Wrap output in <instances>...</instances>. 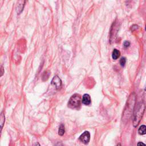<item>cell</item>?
I'll use <instances>...</instances> for the list:
<instances>
[{
	"instance_id": "cell-1",
	"label": "cell",
	"mask_w": 146,
	"mask_h": 146,
	"mask_svg": "<svg viewBox=\"0 0 146 146\" xmlns=\"http://www.w3.org/2000/svg\"><path fill=\"white\" fill-rule=\"evenodd\" d=\"M145 109V105L144 102H139L136 104L133 114V125L135 127H136L140 123Z\"/></svg>"
},
{
	"instance_id": "cell-2",
	"label": "cell",
	"mask_w": 146,
	"mask_h": 146,
	"mask_svg": "<svg viewBox=\"0 0 146 146\" xmlns=\"http://www.w3.org/2000/svg\"><path fill=\"white\" fill-rule=\"evenodd\" d=\"M135 100H136V95L135 93H132V94L130 96V97L128 99L127 103L125 106V108L124 109V113H123V118L125 119H129V118L132 115V113L133 111L134 107H135Z\"/></svg>"
},
{
	"instance_id": "cell-3",
	"label": "cell",
	"mask_w": 146,
	"mask_h": 146,
	"mask_svg": "<svg viewBox=\"0 0 146 146\" xmlns=\"http://www.w3.org/2000/svg\"><path fill=\"white\" fill-rule=\"evenodd\" d=\"M82 102L81 98L79 94H75L73 95L68 103V106L71 108H78Z\"/></svg>"
},
{
	"instance_id": "cell-4",
	"label": "cell",
	"mask_w": 146,
	"mask_h": 146,
	"mask_svg": "<svg viewBox=\"0 0 146 146\" xmlns=\"http://www.w3.org/2000/svg\"><path fill=\"white\" fill-rule=\"evenodd\" d=\"M119 30V24L115 22L113 23L112 25L111 31H110V41L112 42L114 40V38L115 37L116 34H117V32Z\"/></svg>"
},
{
	"instance_id": "cell-5",
	"label": "cell",
	"mask_w": 146,
	"mask_h": 146,
	"mask_svg": "<svg viewBox=\"0 0 146 146\" xmlns=\"http://www.w3.org/2000/svg\"><path fill=\"white\" fill-rule=\"evenodd\" d=\"M79 140H81L82 143H83L85 144H87L89 143L90 140V134L88 131H85L79 137Z\"/></svg>"
},
{
	"instance_id": "cell-6",
	"label": "cell",
	"mask_w": 146,
	"mask_h": 146,
	"mask_svg": "<svg viewBox=\"0 0 146 146\" xmlns=\"http://www.w3.org/2000/svg\"><path fill=\"white\" fill-rule=\"evenodd\" d=\"M51 83L52 85L55 86V87H56V89L58 90V89L61 87L62 81L60 79V78H59L58 75H56V76H54L53 77V78H52Z\"/></svg>"
},
{
	"instance_id": "cell-7",
	"label": "cell",
	"mask_w": 146,
	"mask_h": 146,
	"mask_svg": "<svg viewBox=\"0 0 146 146\" xmlns=\"http://www.w3.org/2000/svg\"><path fill=\"white\" fill-rule=\"evenodd\" d=\"M82 104L86 105V106H87V105H90L91 104L90 96L88 94H84L83 97H82Z\"/></svg>"
},
{
	"instance_id": "cell-8",
	"label": "cell",
	"mask_w": 146,
	"mask_h": 146,
	"mask_svg": "<svg viewBox=\"0 0 146 146\" xmlns=\"http://www.w3.org/2000/svg\"><path fill=\"white\" fill-rule=\"evenodd\" d=\"M25 3V1H20L18 2V4L17 5V8H16V10H17L18 14H20L23 11V10H24Z\"/></svg>"
},
{
	"instance_id": "cell-9",
	"label": "cell",
	"mask_w": 146,
	"mask_h": 146,
	"mask_svg": "<svg viewBox=\"0 0 146 146\" xmlns=\"http://www.w3.org/2000/svg\"><path fill=\"white\" fill-rule=\"evenodd\" d=\"M120 56V52L117 49H114L112 53V57H113V59L116 60Z\"/></svg>"
},
{
	"instance_id": "cell-10",
	"label": "cell",
	"mask_w": 146,
	"mask_h": 146,
	"mask_svg": "<svg viewBox=\"0 0 146 146\" xmlns=\"http://www.w3.org/2000/svg\"><path fill=\"white\" fill-rule=\"evenodd\" d=\"M138 132L140 135H145L146 134V125H142L139 127L138 130Z\"/></svg>"
},
{
	"instance_id": "cell-11",
	"label": "cell",
	"mask_w": 146,
	"mask_h": 146,
	"mask_svg": "<svg viewBox=\"0 0 146 146\" xmlns=\"http://www.w3.org/2000/svg\"><path fill=\"white\" fill-rule=\"evenodd\" d=\"M65 125L63 124H61L60 125V126L59 127L58 130V134L60 136H63L64 134H65Z\"/></svg>"
},
{
	"instance_id": "cell-12",
	"label": "cell",
	"mask_w": 146,
	"mask_h": 146,
	"mask_svg": "<svg viewBox=\"0 0 146 146\" xmlns=\"http://www.w3.org/2000/svg\"><path fill=\"white\" fill-rule=\"evenodd\" d=\"M5 115H4V113L2 112L1 114V120H0V122H1V130L2 129V127H3L4 124V123H5Z\"/></svg>"
},
{
	"instance_id": "cell-13",
	"label": "cell",
	"mask_w": 146,
	"mask_h": 146,
	"mask_svg": "<svg viewBox=\"0 0 146 146\" xmlns=\"http://www.w3.org/2000/svg\"><path fill=\"white\" fill-rule=\"evenodd\" d=\"M50 75V72L48 71H45L43 72V76H42V78L43 81H46V80L49 78Z\"/></svg>"
},
{
	"instance_id": "cell-14",
	"label": "cell",
	"mask_w": 146,
	"mask_h": 146,
	"mask_svg": "<svg viewBox=\"0 0 146 146\" xmlns=\"http://www.w3.org/2000/svg\"><path fill=\"white\" fill-rule=\"evenodd\" d=\"M125 62H126V59H125V58H124V57H123V58H122L120 59V64L121 66H124L125 65Z\"/></svg>"
},
{
	"instance_id": "cell-15",
	"label": "cell",
	"mask_w": 146,
	"mask_h": 146,
	"mask_svg": "<svg viewBox=\"0 0 146 146\" xmlns=\"http://www.w3.org/2000/svg\"><path fill=\"white\" fill-rule=\"evenodd\" d=\"M130 43L129 42V41H125V42H124V43H123V45H124V47H125V48H127L128 47L130 46Z\"/></svg>"
},
{
	"instance_id": "cell-16",
	"label": "cell",
	"mask_w": 146,
	"mask_h": 146,
	"mask_svg": "<svg viewBox=\"0 0 146 146\" xmlns=\"http://www.w3.org/2000/svg\"><path fill=\"white\" fill-rule=\"evenodd\" d=\"M137 146H146V145L144 143H143L142 142H139L138 143V145H137Z\"/></svg>"
},
{
	"instance_id": "cell-17",
	"label": "cell",
	"mask_w": 146,
	"mask_h": 146,
	"mask_svg": "<svg viewBox=\"0 0 146 146\" xmlns=\"http://www.w3.org/2000/svg\"><path fill=\"white\" fill-rule=\"evenodd\" d=\"M1 77H2V75H3L4 73V68H3V66H1Z\"/></svg>"
},
{
	"instance_id": "cell-18",
	"label": "cell",
	"mask_w": 146,
	"mask_h": 146,
	"mask_svg": "<svg viewBox=\"0 0 146 146\" xmlns=\"http://www.w3.org/2000/svg\"><path fill=\"white\" fill-rule=\"evenodd\" d=\"M56 146H64L63 145V144L62 143H61V142H58L56 144Z\"/></svg>"
},
{
	"instance_id": "cell-19",
	"label": "cell",
	"mask_w": 146,
	"mask_h": 146,
	"mask_svg": "<svg viewBox=\"0 0 146 146\" xmlns=\"http://www.w3.org/2000/svg\"><path fill=\"white\" fill-rule=\"evenodd\" d=\"M33 146H41V145L40 144V143H39L38 142H36V143H35V144H34L33 145Z\"/></svg>"
},
{
	"instance_id": "cell-20",
	"label": "cell",
	"mask_w": 146,
	"mask_h": 146,
	"mask_svg": "<svg viewBox=\"0 0 146 146\" xmlns=\"http://www.w3.org/2000/svg\"><path fill=\"white\" fill-rule=\"evenodd\" d=\"M116 146H121V145H120V143H119V144H118L117 145H116Z\"/></svg>"
},
{
	"instance_id": "cell-21",
	"label": "cell",
	"mask_w": 146,
	"mask_h": 146,
	"mask_svg": "<svg viewBox=\"0 0 146 146\" xmlns=\"http://www.w3.org/2000/svg\"><path fill=\"white\" fill-rule=\"evenodd\" d=\"M145 90L146 91V87H145Z\"/></svg>"
},
{
	"instance_id": "cell-22",
	"label": "cell",
	"mask_w": 146,
	"mask_h": 146,
	"mask_svg": "<svg viewBox=\"0 0 146 146\" xmlns=\"http://www.w3.org/2000/svg\"><path fill=\"white\" fill-rule=\"evenodd\" d=\"M145 30H146V26H145Z\"/></svg>"
}]
</instances>
